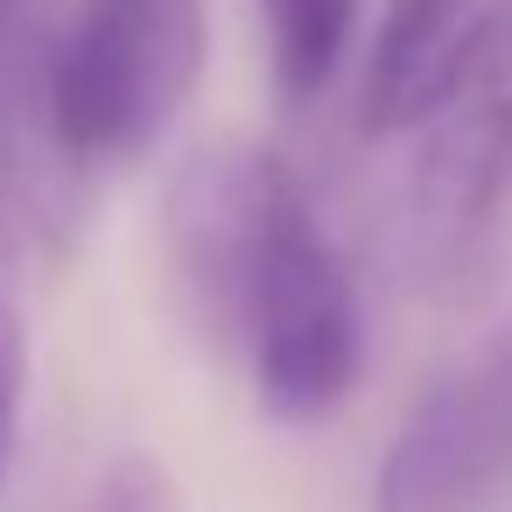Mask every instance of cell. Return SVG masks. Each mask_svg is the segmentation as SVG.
Returning <instances> with one entry per match:
<instances>
[{
    "label": "cell",
    "mask_w": 512,
    "mask_h": 512,
    "mask_svg": "<svg viewBox=\"0 0 512 512\" xmlns=\"http://www.w3.org/2000/svg\"><path fill=\"white\" fill-rule=\"evenodd\" d=\"M176 274L246 372L253 400L309 428L337 414L365 372L358 288L295 169L267 148H204L169 190Z\"/></svg>",
    "instance_id": "1"
},
{
    "label": "cell",
    "mask_w": 512,
    "mask_h": 512,
    "mask_svg": "<svg viewBox=\"0 0 512 512\" xmlns=\"http://www.w3.org/2000/svg\"><path fill=\"white\" fill-rule=\"evenodd\" d=\"M204 78V0H78L64 22V134L85 169L141 162Z\"/></svg>",
    "instance_id": "2"
},
{
    "label": "cell",
    "mask_w": 512,
    "mask_h": 512,
    "mask_svg": "<svg viewBox=\"0 0 512 512\" xmlns=\"http://www.w3.org/2000/svg\"><path fill=\"white\" fill-rule=\"evenodd\" d=\"M64 8L0 0V232L57 260L85 232L92 169L64 134Z\"/></svg>",
    "instance_id": "3"
},
{
    "label": "cell",
    "mask_w": 512,
    "mask_h": 512,
    "mask_svg": "<svg viewBox=\"0 0 512 512\" xmlns=\"http://www.w3.org/2000/svg\"><path fill=\"white\" fill-rule=\"evenodd\" d=\"M512 498V337L435 379L379 463L372 512H505Z\"/></svg>",
    "instance_id": "4"
},
{
    "label": "cell",
    "mask_w": 512,
    "mask_h": 512,
    "mask_svg": "<svg viewBox=\"0 0 512 512\" xmlns=\"http://www.w3.org/2000/svg\"><path fill=\"white\" fill-rule=\"evenodd\" d=\"M512 197V0H498L463 71L414 127V218L442 246H470Z\"/></svg>",
    "instance_id": "5"
},
{
    "label": "cell",
    "mask_w": 512,
    "mask_h": 512,
    "mask_svg": "<svg viewBox=\"0 0 512 512\" xmlns=\"http://www.w3.org/2000/svg\"><path fill=\"white\" fill-rule=\"evenodd\" d=\"M491 8L498 0H386L365 64V134H414L463 71Z\"/></svg>",
    "instance_id": "6"
},
{
    "label": "cell",
    "mask_w": 512,
    "mask_h": 512,
    "mask_svg": "<svg viewBox=\"0 0 512 512\" xmlns=\"http://www.w3.org/2000/svg\"><path fill=\"white\" fill-rule=\"evenodd\" d=\"M260 22H267V64H274L281 99L309 106L344 71L358 0H260Z\"/></svg>",
    "instance_id": "7"
},
{
    "label": "cell",
    "mask_w": 512,
    "mask_h": 512,
    "mask_svg": "<svg viewBox=\"0 0 512 512\" xmlns=\"http://www.w3.org/2000/svg\"><path fill=\"white\" fill-rule=\"evenodd\" d=\"M0 246H8V232H0ZM22 400H29V330H22L15 281L0 267V491H8L22 456Z\"/></svg>",
    "instance_id": "8"
},
{
    "label": "cell",
    "mask_w": 512,
    "mask_h": 512,
    "mask_svg": "<svg viewBox=\"0 0 512 512\" xmlns=\"http://www.w3.org/2000/svg\"><path fill=\"white\" fill-rule=\"evenodd\" d=\"M85 512H183V491H176V477L155 456H120L92 484Z\"/></svg>",
    "instance_id": "9"
}]
</instances>
